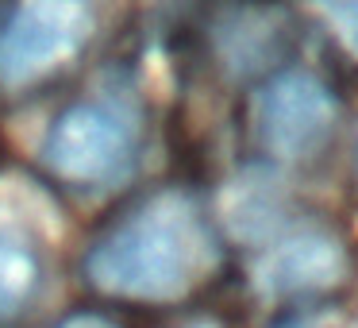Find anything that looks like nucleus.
Returning a JSON list of instances; mask_svg holds the SVG:
<instances>
[{
	"instance_id": "nucleus-1",
	"label": "nucleus",
	"mask_w": 358,
	"mask_h": 328,
	"mask_svg": "<svg viewBox=\"0 0 358 328\" xmlns=\"http://www.w3.org/2000/svg\"><path fill=\"white\" fill-rule=\"evenodd\" d=\"M216 263V243L185 193H158L96 240L85 274L96 289L135 301H178Z\"/></svg>"
},
{
	"instance_id": "nucleus-2",
	"label": "nucleus",
	"mask_w": 358,
	"mask_h": 328,
	"mask_svg": "<svg viewBox=\"0 0 358 328\" xmlns=\"http://www.w3.org/2000/svg\"><path fill=\"white\" fill-rule=\"evenodd\" d=\"M96 20L101 0H20L0 32V86L24 89L78 58Z\"/></svg>"
},
{
	"instance_id": "nucleus-3",
	"label": "nucleus",
	"mask_w": 358,
	"mask_h": 328,
	"mask_svg": "<svg viewBox=\"0 0 358 328\" xmlns=\"http://www.w3.org/2000/svg\"><path fill=\"white\" fill-rule=\"evenodd\" d=\"M255 135L278 158H308L335 132V97L312 74H278L250 101Z\"/></svg>"
},
{
	"instance_id": "nucleus-4",
	"label": "nucleus",
	"mask_w": 358,
	"mask_h": 328,
	"mask_svg": "<svg viewBox=\"0 0 358 328\" xmlns=\"http://www.w3.org/2000/svg\"><path fill=\"white\" fill-rule=\"evenodd\" d=\"M131 132L108 104H73L47 135V166L70 182L112 186L131 170Z\"/></svg>"
},
{
	"instance_id": "nucleus-5",
	"label": "nucleus",
	"mask_w": 358,
	"mask_h": 328,
	"mask_svg": "<svg viewBox=\"0 0 358 328\" xmlns=\"http://www.w3.org/2000/svg\"><path fill=\"white\" fill-rule=\"evenodd\" d=\"M343 274H347V255L339 240L324 228H296L258 259L255 282L270 297H296L339 286Z\"/></svg>"
},
{
	"instance_id": "nucleus-6",
	"label": "nucleus",
	"mask_w": 358,
	"mask_h": 328,
	"mask_svg": "<svg viewBox=\"0 0 358 328\" xmlns=\"http://www.w3.org/2000/svg\"><path fill=\"white\" fill-rule=\"evenodd\" d=\"M35 278H39L35 228L24 205L12 201L8 189H0V317L16 313L31 297Z\"/></svg>"
},
{
	"instance_id": "nucleus-7",
	"label": "nucleus",
	"mask_w": 358,
	"mask_h": 328,
	"mask_svg": "<svg viewBox=\"0 0 358 328\" xmlns=\"http://www.w3.org/2000/svg\"><path fill=\"white\" fill-rule=\"evenodd\" d=\"M278 182L262 170L243 174L239 182H231L224 201V217L239 240H266L273 228L281 224V197H278Z\"/></svg>"
},
{
	"instance_id": "nucleus-8",
	"label": "nucleus",
	"mask_w": 358,
	"mask_h": 328,
	"mask_svg": "<svg viewBox=\"0 0 358 328\" xmlns=\"http://www.w3.org/2000/svg\"><path fill=\"white\" fill-rule=\"evenodd\" d=\"M312 8L324 16L347 55L358 58V0H312Z\"/></svg>"
},
{
	"instance_id": "nucleus-9",
	"label": "nucleus",
	"mask_w": 358,
	"mask_h": 328,
	"mask_svg": "<svg viewBox=\"0 0 358 328\" xmlns=\"http://www.w3.org/2000/svg\"><path fill=\"white\" fill-rule=\"evenodd\" d=\"M58 328H116V324H112L108 317H96V313H81V317H70Z\"/></svg>"
},
{
	"instance_id": "nucleus-10",
	"label": "nucleus",
	"mask_w": 358,
	"mask_h": 328,
	"mask_svg": "<svg viewBox=\"0 0 358 328\" xmlns=\"http://www.w3.org/2000/svg\"><path fill=\"white\" fill-rule=\"evenodd\" d=\"M185 328H220V324H208V320H201V324H185Z\"/></svg>"
}]
</instances>
